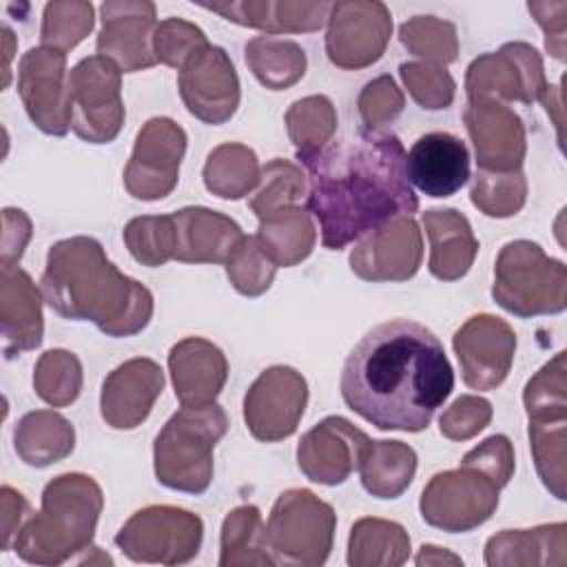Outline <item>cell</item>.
Instances as JSON below:
<instances>
[{
  "label": "cell",
  "mask_w": 567,
  "mask_h": 567,
  "mask_svg": "<svg viewBox=\"0 0 567 567\" xmlns=\"http://www.w3.org/2000/svg\"><path fill=\"white\" fill-rule=\"evenodd\" d=\"M343 403L383 432H421L454 390L443 343L412 319H390L368 330L346 357Z\"/></svg>",
  "instance_id": "6da1fadb"
},
{
  "label": "cell",
  "mask_w": 567,
  "mask_h": 567,
  "mask_svg": "<svg viewBox=\"0 0 567 567\" xmlns=\"http://www.w3.org/2000/svg\"><path fill=\"white\" fill-rule=\"evenodd\" d=\"M301 164L308 171L306 206L319 221L321 244L328 250H341L383 224L419 210L405 171V148L390 131L361 128L330 140Z\"/></svg>",
  "instance_id": "7a4b0ae2"
},
{
  "label": "cell",
  "mask_w": 567,
  "mask_h": 567,
  "mask_svg": "<svg viewBox=\"0 0 567 567\" xmlns=\"http://www.w3.org/2000/svg\"><path fill=\"white\" fill-rule=\"evenodd\" d=\"M40 284L51 310L71 321H91L109 337H133L153 319V292L120 272L95 237L55 241Z\"/></svg>",
  "instance_id": "3957f363"
},
{
  "label": "cell",
  "mask_w": 567,
  "mask_h": 567,
  "mask_svg": "<svg viewBox=\"0 0 567 567\" xmlns=\"http://www.w3.org/2000/svg\"><path fill=\"white\" fill-rule=\"evenodd\" d=\"M102 507V487L93 476L60 474L42 489L40 512L27 518L11 549L29 565H62L93 547Z\"/></svg>",
  "instance_id": "277c9868"
},
{
  "label": "cell",
  "mask_w": 567,
  "mask_h": 567,
  "mask_svg": "<svg viewBox=\"0 0 567 567\" xmlns=\"http://www.w3.org/2000/svg\"><path fill=\"white\" fill-rule=\"evenodd\" d=\"M226 430L228 416L217 403L182 405L155 436L157 483L186 494L206 492L213 481V450Z\"/></svg>",
  "instance_id": "5b68a950"
},
{
  "label": "cell",
  "mask_w": 567,
  "mask_h": 567,
  "mask_svg": "<svg viewBox=\"0 0 567 567\" xmlns=\"http://www.w3.org/2000/svg\"><path fill=\"white\" fill-rule=\"evenodd\" d=\"M494 301L516 317L558 315L567 306V268L529 241H507L494 266Z\"/></svg>",
  "instance_id": "8992f818"
},
{
  "label": "cell",
  "mask_w": 567,
  "mask_h": 567,
  "mask_svg": "<svg viewBox=\"0 0 567 567\" xmlns=\"http://www.w3.org/2000/svg\"><path fill=\"white\" fill-rule=\"evenodd\" d=\"M337 514L310 489H286L277 496L266 534L277 565L317 567L330 556Z\"/></svg>",
  "instance_id": "52a82bcc"
},
{
  "label": "cell",
  "mask_w": 567,
  "mask_h": 567,
  "mask_svg": "<svg viewBox=\"0 0 567 567\" xmlns=\"http://www.w3.org/2000/svg\"><path fill=\"white\" fill-rule=\"evenodd\" d=\"M503 487L483 470L461 463L439 472L423 487L419 509L427 525L447 534H465L492 518Z\"/></svg>",
  "instance_id": "ba28073f"
},
{
  "label": "cell",
  "mask_w": 567,
  "mask_h": 567,
  "mask_svg": "<svg viewBox=\"0 0 567 567\" xmlns=\"http://www.w3.org/2000/svg\"><path fill=\"white\" fill-rule=\"evenodd\" d=\"M204 523L197 514L173 505L137 509L117 532L115 545L135 563L182 565L199 554Z\"/></svg>",
  "instance_id": "9c48e42d"
},
{
  "label": "cell",
  "mask_w": 567,
  "mask_h": 567,
  "mask_svg": "<svg viewBox=\"0 0 567 567\" xmlns=\"http://www.w3.org/2000/svg\"><path fill=\"white\" fill-rule=\"evenodd\" d=\"M71 128L91 144H109L124 124L122 71L104 55L82 58L69 73Z\"/></svg>",
  "instance_id": "30bf717a"
},
{
  "label": "cell",
  "mask_w": 567,
  "mask_h": 567,
  "mask_svg": "<svg viewBox=\"0 0 567 567\" xmlns=\"http://www.w3.org/2000/svg\"><path fill=\"white\" fill-rule=\"evenodd\" d=\"M543 60L527 42H507L496 53L478 55L465 75L467 102L532 104L547 91Z\"/></svg>",
  "instance_id": "8fae6325"
},
{
  "label": "cell",
  "mask_w": 567,
  "mask_h": 567,
  "mask_svg": "<svg viewBox=\"0 0 567 567\" xmlns=\"http://www.w3.org/2000/svg\"><path fill=\"white\" fill-rule=\"evenodd\" d=\"M184 153V128L171 117H151L140 128L131 159L124 168V186L131 197L155 202L171 195L179 179Z\"/></svg>",
  "instance_id": "7c38bea8"
},
{
  "label": "cell",
  "mask_w": 567,
  "mask_h": 567,
  "mask_svg": "<svg viewBox=\"0 0 567 567\" xmlns=\"http://www.w3.org/2000/svg\"><path fill=\"white\" fill-rule=\"evenodd\" d=\"M308 403V383L290 365L264 370L244 396V421L261 443H277L295 434Z\"/></svg>",
  "instance_id": "4fadbf2b"
},
{
  "label": "cell",
  "mask_w": 567,
  "mask_h": 567,
  "mask_svg": "<svg viewBox=\"0 0 567 567\" xmlns=\"http://www.w3.org/2000/svg\"><path fill=\"white\" fill-rule=\"evenodd\" d=\"M392 16L383 2H332L328 13L326 53L346 71L374 64L390 40Z\"/></svg>",
  "instance_id": "5bb4252c"
},
{
  "label": "cell",
  "mask_w": 567,
  "mask_h": 567,
  "mask_svg": "<svg viewBox=\"0 0 567 567\" xmlns=\"http://www.w3.org/2000/svg\"><path fill=\"white\" fill-rule=\"evenodd\" d=\"M18 93L31 122L47 135L71 128L66 53L51 47L29 49L18 64Z\"/></svg>",
  "instance_id": "9a60e30c"
},
{
  "label": "cell",
  "mask_w": 567,
  "mask_h": 567,
  "mask_svg": "<svg viewBox=\"0 0 567 567\" xmlns=\"http://www.w3.org/2000/svg\"><path fill=\"white\" fill-rule=\"evenodd\" d=\"M177 89L186 111L204 124L228 122L239 106V78L221 47L204 44L177 73Z\"/></svg>",
  "instance_id": "2e32d148"
},
{
  "label": "cell",
  "mask_w": 567,
  "mask_h": 567,
  "mask_svg": "<svg viewBox=\"0 0 567 567\" xmlns=\"http://www.w3.org/2000/svg\"><path fill=\"white\" fill-rule=\"evenodd\" d=\"M452 346L463 383L472 390H494L509 374L516 332L501 317L474 315L454 332Z\"/></svg>",
  "instance_id": "e0dca14e"
},
{
  "label": "cell",
  "mask_w": 567,
  "mask_h": 567,
  "mask_svg": "<svg viewBox=\"0 0 567 567\" xmlns=\"http://www.w3.org/2000/svg\"><path fill=\"white\" fill-rule=\"evenodd\" d=\"M423 261V237L412 215L372 230L350 252V268L365 281H405Z\"/></svg>",
  "instance_id": "ac0fdd59"
},
{
  "label": "cell",
  "mask_w": 567,
  "mask_h": 567,
  "mask_svg": "<svg viewBox=\"0 0 567 567\" xmlns=\"http://www.w3.org/2000/svg\"><path fill=\"white\" fill-rule=\"evenodd\" d=\"M102 29L97 55L113 60L122 73L151 69L155 60L153 35L157 29L155 4L146 0H109L100 4Z\"/></svg>",
  "instance_id": "d6986e66"
},
{
  "label": "cell",
  "mask_w": 567,
  "mask_h": 567,
  "mask_svg": "<svg viewBox=\"0 0 567 567\" xmlns=\"http://www.w3.org/2000/svg\"><path fill=\"white\" fill-rule=\"evenodd\" d=\"M370 436L343 416H326L308 430L297 447L299 470L312 483L341 485L359 465Z\"/></svg>",
  "instance_id": "ffe728a7"
},
{
  "label": "cell",
  "mask_w": 567,
  "mask_h": 567,
  "mask_svg": "<svg viewBox=\"0 0 567 567\" xmlns=\"http://www.w3.org/2000/svg\"><path fill=\"white\" fill-rule=\"evenodd\" d=\"M467 133L474 142L481 171H520L525 159V126L520 117L501 102H467L463 111Z\"/></svg>",
  "instance_id": "44dd1931"
},
{
  "label": "cell",
  "mask_w": 567,
  "mask_h": 567,
  "mask_svg": "<svg viewBox=\"0 0 567 567\" xmlns=\"http://www.w3.org/2000/svg\"><path fill=\"white\" fill-rule=\"evenodd\" d=\"M162 390L164 372L159 363L146 357L128 359L111 370L102 383V419L115 430H133L148 419Z\"/></svg>",
  "instance_id": "7402d4cb"
},
{
  "label": "cell",
  "mask_w": 567,
  "mask_h": 567,
  "mask_svg": "<svg viewBox=\"0 0 567 567\" xmlns=\"http://www.w3.org/2000/svg\"><path fill=\"white\" fill-rule=\"evenodd\" d=\"M405 171L423 195L452 197L470 179V153L465 142L447 131L425 133L405 153Z\"/></svg>",
  "instance_id": "603a6c76"
},
{
  "label": "cell",
  "mask_w": 567,
  "mask_h": 567,
  "mask_svg": "<svg viewBox=\"0 0 567 567\" xmlns=\"http://www.w3.org/2000/svg\"><path fill=\"white\" fill-rule=\"evenodd\" d=\"M171 217L175 230L173 259L182 264H226L244 237L235 219L204 206H186L171 213Z\"/></svg>",
  "instance_id": "cb8c5ba5"
},
{
  "label": "cell",
  "mask_w": 567,
  "mask_h": 567,
  "mask_svg": "<svg viewBox=\"0 0 567 567\" xmlns=\"http://www.w3.org/2000/svg\"><path fill=\"white\" fill-rule=\"evenodd\" d=\"M168 370L179 405L215 403L228 379L224 352L204 337H186L168 352Z\"/></svg>",
  "instance_id": "d4e9b609"
},
{
  "label": "cell",
  "mask_w": 567,
  "mask_h": 567,
  "mask_svg": "<svg viewBox=\"0 0 567 567\" xmlns=\"http://www.w3.org/2000/svg\"><path fill=\"white\" fill-rule=\"evenodd\" d=\"M0 323L7 359L42 343V297L29 272L18 266L0 275Z\"/></svg>",
  "instance_id": "484cf974"
},
{
  "label": "cell",
  "mask_w": 567,
  "mask_h": 567,
  "mask_svg": "<svg viewBox=\"0 0 567 567\" xmlns=\"http://www.w3.org/2000/svg\"><path fill=\"white\" fill-rule=\"evenodd\" d=\"M421 221L430 239V272L441 281L465 277L478 252L467 217L454 208H430Z\"/></svg>",
  "instance_id": "4316f807"
},
{
  "label": "cell",
  "mask_w": 567,
  "mask_h": 567,
  "mask_svg": "<svg viewBox=\"0 0 567 567\" xmlns=\"http://www.w3.org/2000/svg\"><path fill=\"white\" fill-rule=\"evenodd\" d=\"M208 11L224 16L228 22L266 31V35L317 31L328 22L332 2H228L202 4Z\"/></svg>",
  "instance_id": "83f0119b"
},
{
  "label": "cell",
  "mask_w": 567,
  "mask_h": 567,
  "mask_svg": "<svg viewBox=\"0 0 567 567\" xmlns=\"http://www.w3.org/2000/svg\"><path fill=\"white\" fill-rule=\"evenodd\" d=\"M13 447L27 465L49 467L73 452L75 430L60 412L35 410L18 421L13 430Z\"/></svg>",
  "instance_id": "f1b7e54d"
},
{
  "label": "cell",
  "mask_w": 567,
  "mask_h": 567,
  "mask_svg": "<svg viewBox=\"0 0 567 567\" xmlns=\"http://www.w3.org/2000/svg\"><path fill=\"white\" fill-rule=\"evenodd\" d=\"M357 470L368 494L399 498L414 478L416 452L401 441H368Z\"/></svg>",
  "instance_id": "f546056e"
},
{
  "label": "cell",
  "mask_w": 567,
  "mask_h": 567,
  "mask_svg": "<svg viewBox=\"0 0 567 567\" xmlns=\"http://www.w3.org/2000/svg\"><path fill=\"white\" fill-rule=\"evenodd\" d=\"M565 523L538 525L534 529H503L485 545V563L496 565H547L558 563L554 554L565 558Z\"/></svg>",
  "instance_id": "4dcf8cb0"
},
{
  "label": "cell",
  "mask_w": 567,
  "mask_h": 567,
  "mask_svg": "<svg viewBox=\"0 0 567 567\" xmlns=\"http://www.w3.org/2000/svg\"><path fill=\"white\" fill-rule=\"evenodd\" d=\"M255 237L277 268L297 266L317 244L315 221L301 206H290L259 219Z\"/></svg>",
  "instance_id": "1f68e13d"
},
{
  "label": "cell",
  "mask_w": 567,
  "mask_h": 567,
  "mask_svg": "<svg viewBox=\"0 0 567 567\" xmlns=\"http://www.w3.org/2000/svg\"><path fill=\"white\" fill-rule=\"evenodd\" d=\"M410 556V536L403 525L385 518H359L348 538L350 567H396Z\"/></svg>",
  "instance_id": "d6a6232c"
},
{
  "label": "cell",
  "mask_w": 567,
  "mask_h": 567,
  "mask_svg": "<svg viewBox=\"0 0 567 567\" xmlns=\"http://www.w3.org/2000/svg\"><path fill=\"white\" fill-rule=\"evenodd\" d=\"M219 565H277L268 545L266 523L255 505H239L224 518Z\"/></svg>",
  "instance_id": "836d02e7"
},
{
  "label": "cell",
  "mask_w": 567,
  "mask_h": 567,
  "mask_svg": "<svg viewBox=\"0 0 567 567\" xmlns=\"http://www.w3.org/2000/svg\"><path fill=\"white\" fill-rule=\"evenodd\" d=\"M259 162L252 148L239 142H226L213 148L204 164L206 188L221 199H241L259 182Z\"/></svg>",
  "instance_id": "e575fe53"
},
{
  "label": "cell",
  "mask_w": 567,
  "mask_h": 567,
  "mask_svg": "<svg viewBox=\"0 0 567 567\" xmlns=\"http://www.w3.org/2000/svg\"><path fill=\"white\" fill-rule=\"evenodd\" d=\"M246 64L270 91H284L306 73V51L277 35H257L246 42Z\"/></svg>",
  "instance_id": "d590c367"
},
{
  "label": "cell",
  "mask_w": 567,
  "mask_h": 567,
  "mask_svg": "<svg viewBox=\"0 0 567 567\" xmlns=\"http://www.w3.org/2000/svg\"><path fill=\"white\" fill-rule=\"evenodd\" d=\"M288 135L297 148V159H306L321 151L337 131V111L326 95H308L290 104L286 111Z\"/></svg>",
  "instance_id": "8d00e7d4"
},
{
  "label": "cell",
  "mask_w": 567,
  "mask_h": 567,
  "mask_svg": "<svg viewBox=\"0 0 567 567\" xmlns=\"http://www.w3.org/2000/svg\"><path fill=\"white\" fill-rule=\"evenodd\" d=\"M306 195L308 184L301 168L290 159L275 157L266 166H261L259 182L252 197L248 199V206L257 215V219H264L277 210L299 206Z\"/></svg>",
  "instance_id": "74e56055"
},
{
  "label": "cell",
  "mask_w": 567,
  "mask_h": 567,
  "mask_svg": "<svg viewBox=\"0 0 567 567\" xmlns=\"http://www.w3.org/2000/svg\"><path fill=\"white\" fill-rule=\"evenodd\" d=\"M33 390L51 408L71 405L82 390V363L62 348L40 354L33 368Z\"/></svg>",
  "instance_id": "f35d334b"
},
{
  "label": "cell",
  "mask_w": 567,
  "mask_h": 567,
  "mask_svg": "<svg viewBox=\"0 0 567 567\" xmlns=\"http://www.w3.org/2000/svg\"><path fill=\"white\" fill-rule=\"evenodd\" d=\"M399 40L412 55L439 66L454 62L458 53L456 27L434 16H414L412 20L403 22L399 29Z\"/></svg>",
  "instance_id": "ab89813d"
},
{
  "label": "cell",
  "mask_w": 567,
  "mask_h": 567,
  "mask_svg": "<svg viewBox=\"0 0 567 567\" xmlns=\"http://www.w3.org/2000/svg\"><path fill=\"white\" fill-rule=\"evenodd\" d=\"M529 445L543 485L565 501V419L529 421Z\"/></svg>",
  "instance_id": "60d3db41"
},
{
  "label": "cell",
  "mask_w": 567,
  "mask_h": 567,
  "mask_svg": "<svg viewBox=\"0 0 567 567\" xmlns=\"http://www.w3.org/2000/svg\"><path fill=\"white\" fill-rule=\"evenodd\" d=\"M122 239L135 261L148 268L164 266L173 259L175 230L168 215H142L133 217L122 233Z\"/></svg>",
  "instance_id": "b9f144b4"
},
{
  "label": "cell",
  "mask_w": 567,
  "mask_h": 567,
  "mask_svg": "<svg viewBox=\"0 0 567 567\" xmlns=\"http://www.w3.org/2000/svg\"><path fill=\"white\" fill-rule=\"evenodd\" d=\"M472 204L487 217H512L527 199V182L520 171H478L472 184Z\"/></svg>",
  "instance_id": "7bdbcfd3"
},
{
  "label": "cell",
  "mask_w": 567,
  "mask_h": 567,
  "mask_svg": "<svg viewBox=\"0 0 567 567\" xmlns=\"http://www.w3.org/2000/svg\"><path fill=\"white\" fill-rule=\"evenodd\" d=\"M93 29L91 2H47L42 13V47L69 51L80 44Z\"/></svg>",
  "instance_id": "ee69618b"
},
{
  "label": "cell",
  "mask_w": 567,
  "mask_h": 567,
  "mask_svg": "<svg viewBox=\"0 0 567 567\" xmlns=\"http://www.w3.org/2000/svg\"><path fill=\"white\" fill-rule=\"evenodd\" d=\"M523 401L529 421L565 419V350H560L527 381Z\"/></svg>",
  "instance_id": "f6af8a7d"
},
{
  "label": "cell",
  "mask_w": 567,
  "mask_h": 567,
  "mask_svg": "<svg viewBox=\"0 0 567 567\" xmlns=\"http://www.w3.org/2000/svg\"><path fill=\"white\" fill-rule=\"evenodd\" d=\"M224 266L233 288L246 297L266 292L277 272V266L261 250L255 235H244Z\"/></svg>",
  "instance_id": "bcb514c9"
},
{
  "label": "cell",
  "mask_w": 567,
  "mask_h": 567,
  "mask_svg": "<svg viewBox=\"0 0 567 567\" xmlns=\"http://www.w3.org/2000/svg\"><path fill=\"white\" fill-rule=\"evenodd\" d=\"M401 80L416 104L430 111L447 109L454 102L456 82L445 66L430 62H403L399 66Z\"/></svg>",
  "instance_id": "7dc6e473"
},
{
  "label": "cell",
  "mask_w": 567,
  "mask_h": 567,
  "mask_svg": "<svg viewBox=\"0 0 567 567\" xmlns=\"http://www.w3.org/2000/svg\"><path fill=\"white\" fill-rule=\"evenodd\" d=\"M204 44H208L204 31L182 18L162 20L153 35L155 60L166 66H173L177 71Z\"/></svg>",
  "instance_id": "c3c4849f"
},
{
  "label": "cell",
  "mask_w": 567,
  "mask_h": 567,
  "mask_svg": "<svg viewBox=\"0 0 567 567\" xmlns=\"http://www.w3.org/2000/svg\"><path fill=\"white\" fill-rule=\"evenodd\" d=\"M357 106L365 128L381 131V126L399 117L405 106V97L390 75H379L363 86Z\"/></svg>",
  "instance_id": "681fc988"
},
{
  "label": "cell",
  "mask_w": 567,
  "mask_h": 567,
  "mask_svg": "<svg viewBox=\"0 0 567 567\" xmlns=\"http://www.w3.org/2000/svg\"><path fill=\"white\" fill-rule=\"evenodd\" d=\"M492 403L483 396H458L439 419V430L450 441H467L492 421Z\"/></svg>",
  "instance_id": "f907efd6"
},
{
  "label": "cell",
  "mask_w": 567,
  "mask_h": 567,
  "mask_svg": "<svg viewBox=\"0 0 567 567\" xmlns=\"http://www.w3.org/2000/svg\"><path fill=\"white\" fill-rule=\"evenodd\" d=\"M461 463L476 465L489 474L501 487H505L514 474V447L505 434H494L481 445L470 450Z\"/></svg>",
  "instance_id": "816d5d0a"
},
{
  "label": "cell",
  "mask_w": 567,
  "mask_h": 567,
  "mask_svg": "<svg viewBox=\"0 0 567 567\" xmlns=\"http://www.w3.org/2000/svg\"><path fill=\"white\" fill-rule=\"evenodd\" d=\"M2 270L16 268L27 241L31 239V219L20 208L2 210Z\"/></svg>",
  "instance_id": "f5cc1de1"
},
{
  "label": "cell",
  "mask_w": 567,
  "mask_h": 567,
  "mask_svg": "<svg viewBox=\"0 0 567 567\" xmlns=\"http://www.w3.org/2000/svg\"><path fill=\"white\" fill-rule=\"evenodd\" d=\"M0 496H2V551H7L13 547L18 532L27 523L24 518L29 514V503L20 492H16L9 485H2Z\"/></svg>",
  "instance_id": "db71d44e"
},
{
  "label": "cell",
  "mask_w": 567,
  "mask_h": 567,
  "mask_svg": "<svg viewBox=\"0 0 567 567\" xmlns=\"http://www.w3.org/2000/svg\"><path fill=\"white\" fill-rule=\"evenodd\" d=\"M527 9H529V13H534L536 22H538V24L543 27V31H545V49H547L556 60H565V11H567V7H565L563 11H558V16H556L554 20H549V18L543 13V9H540L538 2H529Z\"/></svg>",
  "instance_id": "11a10c76"
},
{
  "label": "cell",
  "mask_w": 567,
  "mask_h": 567,
  "mask_svg": "<svg viewBox=\"0 0 567 567\" xmlns=\"http://www.w3.org/2000/svg\"><path fill=\"white\" fill-rule=\"evenodd\" d=\"M414 563L419 567L423 565H443V563H450V565H463V560L450 551H445L443 547H436V545H423L421 551L416 554Z\"/></svg>",
  "instance_id": "9f6ffc18"
},
{
  "label": "cell",
  "mask_w": 567,
  "mask_h": 567,
  "mask_svg": "<svg viewBox=\"0 0 567 567\" xmlns=\"http://www.w3.org/2000/svg\"><path fill=\"white\" fill-rule=\"evenodd\" d=\"M2 42H4V82H2V86H7L9 84V62H11V58H13V33H11V29L9 27H2Z\"/></svg>",
  "instance_id": "6f0895ef"
}]
</instances>
